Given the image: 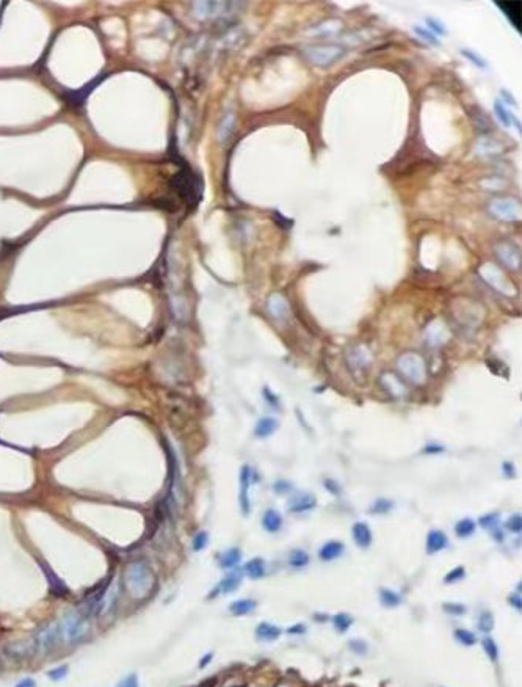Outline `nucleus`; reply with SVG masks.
Masks as SVG:
<instances>
[{"instance_id": "ddd939ff", "label": "nucleus", "mask_w": 522, "mask_h": 687, "mask_svg": "<svg viewBox=\"0 0 522 687\" xmlns=\"http://www.w3.org/2000/svg\"><path fill=\"white\" fill-rule=\"evenodd\" d=\"M278 428V421L273 418H262L259 419L256 427H254V435L257 438H268L270 435L274 433V430Z\"/></svg>"}, {"instance_id": "c85d7f7f", "label": "nucleus", "mask_w": 522, "mask_h": 687, "mask_svg": "<svg viewBox=\"0 0 522 687\" xmlns=\"http://www.w3.org/2000/svg\"><path fill=\"white\" fill-rule=\"evenodd\" d=\"M207 543H209V535L207 532H199L196 534V537L193 538V551H202L206 546H207Z\"/></svg>"}, {"instance_id": "b1692460", "label": "nucleus", "mask_w": 522, "mask_h": 687, "mask_svg": "<svg viewBox=\"0 0 522 687\" xmlns=\"http://www.w3.org/2000/svg\"><path fill=\"white\" fill-rule=\"evenodd\" d=\"M482 645H483V650L485 653L488 654V657L492 661V662H496L499 659V648L496 645V642L492 640L491 637H483L482 640Z\"/></svg>"}, {"instance_id": "a211bd4d", "label": "nucleus", "mask_w": 522, "mask_h": 687, "mask_svg": "<svg viewBox=\"0 0 522 687\" xmlns=\"http://www.w3.org/2000/svg\"><path fill=\"white\" fill-rule=\"evenodd\" d=\"M245 572L251 579H262L265 576V562L262 559H253L245 565Z\"/></svg>"}, {"instance_id": "4468645a", "label": "nucleus", "mask_w": 522, "mask_h": 687, "mask_svg": "<svg viewBox=\"0 0 522 687\" xmlns=\"http://www.w3.org/2000/svg\"><path fill=\"white\" fill-rule=\"evenodd\" d=\"M256 636L259 640H265V642H273L281 636V629L278 626H274L271 623H260L256 627Z\"/></svg>"}, {"instance_id": "ea45409f", "label": "nucleus", "mask_w": 522, "mask_h": 687, "mask_svg": "<svg viewBox=\"0 0 522 687\" xmlns=\"http://www.w3.org/2000/svg\"><path fill=\"white\" fill-rule=\"evenodd\" d=\"M14 687H36V682L33 678H25V679L19 681Z\"/></svg>"}, {"instance_id": "bb28decb", "label": "nucleus", "mask_w": 522, "mask_h": 687, "mask_svg": "<svg viewBox=\"0 0 522 687\" xmlns=\"http://www.w3.org/2000/svg\"><path fill=\"white\" fill-rule=\"evenodd\" d=\"M394 507V502H390L387 499H378L375 500V504L372 505V513H387L390 508Z\"/></svg>"}, {"instance_id": "412c9836", "label": "nucleus", "mask_w": 522, "mask_h": 687, "mask_svg": "<svg viewBox=\"0 0 522 687\" xmlns=\"http://www.w3.org/2000/svg\"><path fill=\"white\" fill-rule=\"evenodd\" d=\"M288 563L294 568H303L309 563V554L303 549H294L288 555Z\"/></svg>"}, {"instance_id": "dca6fc26", "label": "nucleus", "mask_w": 522, "mask_h": 687, "mask_svg": "<svg viewBox=\"0 0 522 687\" xmlns=\"http://www.w3.org/2000/svg\"><path fill=\"white\" fill-rule=\"evenodd\" d=\"M242 582V575L239 571H234V572H230V575H227L218 585V592H223V593H232V592H236L237 590V587L240 585ZM218 592H215V595L218 593Z\"/></svg>"}, {"instance_id": "1a4fd4ad", "label": "nucleus", "mask_w": 522, "mask_h": 687, "mask_svg": "<svg viewBox=\"0 0 522 687\" xmlns=\"http://www.w3.org/2000/svg\"><path fill=\"white\" fill-rule=\"evenodd\" d=\"M343 549H345L343 543H340V541H328L326 545L322 546L320 552H318V557H320L323 562H331V560L337 559V557H340L343 554Z\"/></svg>"}, {"instance_id": "0eeeda50", "label": "nucleus", "mask_w": 522, "mask_h": 687, "mask_svg": "<svg viewBox=\"0 0 522 687\" xmlns=\"http://www.w3.org/2000/svg\"><path fill=\"white\" fill-rule=\"evenodd\" d=\"M250 483H251V469L250 466H243L240 471V507L243 514L250 513Z\"/></svg>"}, {"instance_id": "58836bf2", "label": "nucleus", "mask_w": 522, "mask_h": 687, "mask_svg": "<svg viewBox=\"0 0 522 687\" xmlns=\"http://www.w3.org/2000/svg\"><path fill=\"white\" fill-rule=\"evenodd\" d=\"M350 645H352V648H353V650H355L356 653H359V654H364V653H366V650H367V645H366V643L358 642V640L352 642Z\"/></svg>"}, {"instance_id": "9d476101", "label": "nucleus", "mask_w": 522, "mask_h": 687, "mask_svg": "<svg viewBox=\"0 0 522 687\" xmlns=\"http://www.w3.org/2000/svg\"><path fill=\"white\" fill-rule=\"evenodd\" d=\"M448 545V540L444 532L441 531H431L427 537V552L434 554L442 551Z\"/></svg>"}, {"instance_id": "e433bc0d", "label": "nucleus", "mask_w": 522, "mask_h": 687, "mask_svg": "<svg viewBox=\"0 0 522 687\" xmlns=\"http://www.w3.org/2000/svg\"><path fill=\"white\" fill-rule=\"evenodd\" d=\"M273 490H274V493H278V494H284V493L292 490V485H290L288 482H285V480H279V482H276L273 485Z\"/></svg>"}, {"instance_id": "c9c22d12", "label": "nucleus", "mask_w": 522, "mask_h": 687, "mask_svg": "<svg viewBox=\"0 0 522 687\" xmlns=\"http://www.w3.org/2000/svg\"><path fill=\"white\" fill-rule=\"evenodd\" d=\"M68 673V667L66 665H62V667H58V668H53L49 671V678L53 679V681H60L66 676Z\"/></svg>"}, {"instance_id": "7c9ffc66", "label": "nucleus", "mask_w": 522, "mask_h": 687, "mask_svg": "<svg viewBox=\"0 0 522 687\" xmlns=\"http://www.w3.org/2000/svg\"><path fill=\"white\" fill-rule=\"evenodd\" d=\"M461 53H462L464 56H466L468 60H471L475 66H478V68H486V66H488L486 62L482 59V56H480V55H477L474 50H461Z\"/></svg>"}, {"instance_id": "f3484780", "label": "nucleus", "mask_w": 522, "mask_h": 687, "mask_svg": "<svg viewBox=\"0 0 522 687\" xmlns=\"http://www.w3.org/2000/svg\"><path fill=\"white\" fill-rule=\"evenodd\" d=\"M256 603L253 599H239V601H234L230 606H229V610L232 615H236V617H242V615H248L251 613L254 609H256Z\"/></svg>"}, {"instance_id": "9b49d317", "label": "nucleus", "mask_w": 522, "mask_h": 687, "mask_svg": "<svg viewBox=\"0 0 522 687\" xmlns=\"http://www.w3.org/2000/svg\"><path fill=\"white\" fill-rule=\"evenodd\" d=\"M494 113H496V117H497L499 123H500L503 127H510V126L513 124V126L517 129V132H520V126H519L517 120L510 113V110L505 107V104H502L500 101H496V104H494Z\"/></svg>"}, {"instance_id": "5701e85b", "label": "nucleus", "mask_w": 522, "mask_h": 687, "mask_svg": "<svg viewBox=\"0 0 522 687\" xmlns=\"http://www.w3.org/2000/svg\"><path fill=\"white\" fill-rule=\"evenodd\" d=\"M332 623H334V627L337 629L339 633H346L348 629H350V626L353 624V618L348 613L340 612V613H337V615L332 617Z\"/></svg>"}, {"instance_id": "f8f14e48", "label": "nucleus", "mask_w": 522, "mask_h": 687, "mask_svg": "<svg viewBox=\"0 0 522 687\" xmlns=\"http://www.w3.org/2000/svg\"><path fill=\"white\" fill-rule=\"evenodd\" d=\"M262 526L267 532L270 534H274V532H278L281 531V527H282V517L276 511V510H267L264 513V517H262Z\"/></svg>"}, {"instance_id": "4c0bfd02", "label": "nucleus", "mask_w": 522, "mask_h": 687, "mask_svg": "<svg viewBox=\"0 0 522 687\" xmlns=\"http://www.w3.org/2000/svg\"><path fill=\"white\" fill-rule=\"evenodd\" d=\"M118 687H138V678H137V675H129V676H126V678L118 684Z\"/></svg>"}, {"instance_id": "6ab92c4d", "label": "nucleus", "mask_w": 522, "mask_h": 687, "mask_svg": "<svg viewBox=\"0 0 522 687\" xmlns=\"http://www.w3.org/2000/svg\"><path fill=\"white\" fill-rule=\"evenodd\" d=\"M242 560V552L240 549L237 548H230L227 551H224L220 557V566L221 568H234L236 565H239Z\"/></svg>"}, {"instance_id": "20e7f679", "label": "nucleus", "mask_w": 522, "mask_h": 687, "mask_svg": "<svg viewBox=\"0 0 522 687\" xmlns=\"http://www.w3.org/2000/svg\"><path fill=\"white\" fill-rule=\"evenodd\" d=\"M62 637L60 634V627L58 624H49L46 627H42L35 637V648L36 651H49L55 648L58 643V639Z\"/></svg>"}, {"instance_id": "a19ab883", "label": "nucleus", "mask_w": 522, "mask_h": 687, "mask_svg": "<svg viewBox=\"0 0 522 687\" xmlns=\"http://www.w3.org/2000/svg\"><path fill=\"white\" fill-rule=\"evenodd\" d=\"M500 94H502L503 102L510 104L511 107H514V105H516V101H514V99H513V96H511V94H508V93H506V91H503V90L500 91Z\"/></svg>"}, {"instance_id": "39448f33", "label": "nucleus", "mask_w": 522, "mask_h": 687, "mask_svg": "<svg viewBox=\"0 0 522 687\" xmlns=\"http://www.w3.org/2000/svg\"><path fill=\"white\" fill-rule=\"evenodd\" d=\"M492 212L503 220H516L519 217V206L513 199H496L491 204Z\"/></svg>"}, {"instance_id": "473e14b6", "label": "nucleus", "mask_w": 522, "mask_h": 687, "mask_svg": "<svg viewBox=\"0 0 522 687\" xmlns=\"http://www.w3.org/2000/svg\"><path fill=\"white\" fill-rule=\"evenodd\" d=\"M414 32L422 39L428 41L430 44H438V38L434 36L430 30H425V28H422V27H414Z\"/></svg>"}, {"instance_id": "7ed1b4c3", "label": "nucleus", "mask_w": 522, "mask_h": 687, "mask_svg": "<svg viewBox=\"0 0 522 687\" xmlns=\"http://www.w3.org/2000/svg\"><path fill=\"white\" fill-rule=\"evenodd\" d=\"M58 627H60V634L63 639H66L68 642H76L88 633L90 624L82 612H69L63 617L62 624H58Z\"/></svg>"}, {"instance_id": "c756f323", "label": "nucleus", "mask_w": 522, "mask_h": 687, "mask_svg": "<svg viewBox=\"0 0 522 687\" xmlns=\"http://www.w3.org/2000/svg\"><path fill=\"white\" fill-rule=\"evenodd\" d=\"M499 524V514L497 513H489L486 517L480 520V526L485 529H496Z\"/></svg>"}, {"instance_id": "6e6552de", "label": "nucleus", "mask_w": 522, "mask_h": 687, "mask_svg": "<svg viewBox=\"0 0 522 687\" xmlns=\"http://www.w3.org/2000/svg\"><path fill=\"white\" fill-rule=\"evenodd\" d=\"M353 538L356 541V545L362 549H366L370 546L372 543V531L366 523H356L353 526Z\"/></svg>"}, {"instance_id": "79ce46f5", "label": "nucleus", "mask_w": 522, "mask_h": 687, "mask_svg": "<svg viewBox=\"0 0 522 687\" xmlns=\"http://www.w3.org/2000/svg\"><path fill=\"white\" fill-rule=\"evenodd\" d=\"M442 450H444L442 446H434V444H431V446H427L424 452H425V453H439V452H442Z\"/></svg>"}, {"instance_id": "2f4dec72", "label": "nucleus", "mask_w": 522, "mask_h": 687, "mask_svg": "<svg viewBox=\"0 0 522 687\" xmlns=\"http://www.w3.org/2000/svg\"><path fill=\"white\" fill-rule=\"evenodd\" d=\"M506 527L510 529V531L513 534H520V529H522V518H520V514H513V517L506 521Z\"/></svg>"}, {"instance_id": "f704fd0d", "label": "nucleus", "mask_w": 522, "mask_h": 687, "mask_svg": "<svg viewBox=\"0 0 522 687\" xmlns=\"http://www.w3.org/2000/svg\"><path fill=\"white\" fill-rule=\"evenodd\" d=\"M427 24H428V27L431 28V30H430L431 33H438V35H445V33H447L445 27H444L439 21H436V19L428 18V19H427Z\"/></svg>"}, {"instance_id": "393cba45", "label": "nucleus", "mask_w": 522, "mask_h": 687, "mask_svg": "<svg viewBox=\"0 0 522 687\" xmlns=\"http://www.w3.org/2000/svg\"><path fill=\"white\" fill-rule=\"evenodd\" d=\"M455 637L459 643H462L464 647H472L477 643V637L474 636V633L471 631H466V629H456L455 631Z\"/></svg>"}, {"instance_id": "aec40b11", "label": "nucleus", "mask_w": 522, "mask_h": 687, "mask_svg": "<svg viewBox=\"0 0 522 687\" xmlns=\"http://www.w3.org/2000/svg\"><path fill=\"white\" fill-rule=\"evenodd\" d=\"M475 521L471 520V518H464L461 521H458V524L455 526V534L459 537V538H468L471 537L474 532H475Z\"/></svg>"}, {"instance_id": "f03ea898", "label": "nucleus", "mask_w": 522, "mask_h": 687, "mask_svg": "<svg viewBox=\"0 0 522 687\" xmlns=\"http://www.w3.org/2000/svg\"><path fill=\"white\" fill-rule=\"evenodd\" d=\"M126 585L130 596L135 599L146 598L152 592L154 576L149 566L143 562H135L129 565L126 571Z\"/></svg>"}, {"instance_id": "a878e982", "label": "nucleus", "mask_w": 522, "mask_h": 687, "mask_svg": "<svg viewBox=\"0 0 522 687\" xmlns=\"http://www.w3.org/2000/svg\"><path fill=\"white\" fill-rule=\"evenodd\" d=\"M478 627L483 633H489L494 627V617H492L491 612H483L480 617H478Z\"/></svg>"}, {"instance_id": "cd10ccee", "label": "nucleus", "mask_w": 522, "mask_h": 687, "mask_svg": "<svg viewBox=\"0 0 522 687\" xmlns=\"http://www.w3.org/2000/svg\"><path fill=\"white\" fill-rule=\"evenodd\" d=\"M464 576H466V571H464L462 566H458V568H455V569H452L450 572H448V575L444 578V582L445 584H455V582L461 581Z\"/></svg>"}, {"instance_id": "f257e3e1", "label": "nucleus", "mask_w": 522, "mask_h": 687, "mask_svg": "<svg viewBox=\"0 0 522 687\" xmlns=\"http://www.w3.org/2000/svg\"><path fill=\"white\" fill-rule=\"evenodd\" d=\"M169 187L190 207L196 206L202 196V181L185 162L182 163L179 173L169 181Z\"/></svg>"}, {"instance_id": "a18cd8bd", "label": "nucleus", "mask_w": 522, "mask_h": 687, "mask_svg": "<svg viewBox=\"0 0 522 687\" xmlns=\"http://www.w3.org/2000/svg\"><path fill=\"white\" fill-rule=\"evenodd\" d=\"M304 631H306V627H304L303 624H298V626H295V627H292V629H288V634H295V633H304Z\"/></svg>"}, {"instance_id": "c03bdc74", "label": "nucleus", "mask_w": 522, "mask_h": 687, "mask_svg": "<svg viewBox=\"0 0 522 687\" xmlns=\"http://www.w3.org/2000/svg\"><path fill=\"white\" fill-rule=\"evenodd\" d=\"M325 485H326V490H329V491H332V493H336V494L339 493V490L334 488V486H337V485H336L334 482H332V480H326Z\"/></svg>"}, {"instance_id": "423d86ee", "label": "nucleus", "mask_w": 522, "mask_h": 687, "mask_svg": "<svg viewBox=\"0 0 522 687\" xmlns=\"http://www.w3.org/2000/svg\"><path fill=\"white\" fill-rule=\"evenodd\" d=\"M105 77H107V74H104V76H99V77H96V79H94L93 82L86 83V85H85V87H83L82 90H79V91H72V93L66 94V96H65V99H66V101H68V104H69L71 107H74V108H79V107H80V105H82V104L85 102L86 96H88V94H90V93H91V91H93V90H94L96 87H97V83H100V82H102V80H104Z\"/></svg>"}, {"instance_id": "49530a36", "label": "nucleus", "mask_w": 522, "mask_h": 687, "mask_svg": "<svg viewBox=\"0 0 522 687\" xmlns=\"http://www.w3.org/2000/svg\"><path fill=\"white\" fill-rule=\"evenodd\" d=\"M212 656H213V654H212V653H209V654H207V656L204 657V659H201V664H199V667H201V668H202V667H207L209 661L212 659Z\"/></svg>"}, {"instance_id": "2eb2a0df", "label": "nucleus", "mask_w": 522, "mask_h": 687, "mask_svg": "<svg viewBox=\"0 0 522 687\" xmlns=\"http://www.w3.org/2000/svg\"><path fill=\"white\" fill-rule=\"evenodd\" d=\"M315 505H317V500L312 494H303V496L294 499V502L290 504V511H294V513L308 511V510H312Z\"/></svg>"}, {"instance_id": "4be33fe9", "label": "nucleus", "mask_w": 522, "mask_h": 687, "mask_svg": "<svg viewBox=\"0 0 522 687\" xmlns=\"http://www.w3.org/2000/svg\"><path fill=\"white\" fill-rule=\"evenodd\" d=\"M380 599H381V604L384 607H397L400 606L401 603V598L398 593L392 592V590H387V589H381L380 592Z\"/></svg>"}, {"instance_id": "72a5a7b5", "label": "nucleus", "mask_w": 522, "mask_h": 687, "mask_svg": "<svg viewBox=\"0 0 522 687\" xmlns=\"http://www.w3.org/2000/svg\"><path fill=\"white\" fill-rule=\"evenodd\" d=\"M444 610L447 613H452V615H462V613H466V607H464L462 604H458V603H445L444 604Z\"/></svg>"}, {"instance_id": "37998d69", "label": "nucleus", "mask_w": 522, "mask_h": 687, "mask_svg": "<svg viewBox=\"0 0 522 687\" xmlns=\"http://www.w3.org/2000/svg\"><path fill=\"white\" fill-rule=\"evenodd\" d=\"M510 603H511V604H513V606H514V607L517 609V610H520V609H522V606H520V595H517V596H514V595H513V596H510Z\"/></svg>"}]
</instances>
